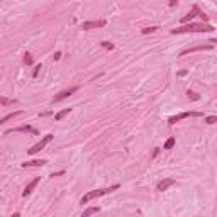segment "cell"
Returning a JSON list of instances; mask_svg holds the SVG:
<instances>
[{"mask_svg": "<svg viewBox=\"0 0 217 217\" xmlns=\"http://www.w3.org/2000/svg\"><path fill=\"white\" fill-rule=\"evenodd\" d=\"M24 63H26L27 66H31V64H32V56H31V53H26V54H24Z\"/></svg>", "mask_w": 217, "mask_h": 217, "instance_id": "19", "label": "cell"}, {"mask_svg": "<svg viewBox=\"0 0 217 217\" xmlns=\"http://www.w3.org/2000/svg\"><path fill=\"white\" fill-rule=\"evenodd\" d=\"M22 114H24L22 110H16V112H12V114H7L5 117L0 119V126L5 124V122H9V121H12V119H16V117H19V115H22Z\"/></svg>", "mask_w": 217, "mask_h": 217, "instance_id": "13", "label": "cell"}, {"mask_svg": "<svg viewBox=\"0 0 217 217\" xmlns=\"http://www.w3.org/2000/svg\"><path fill=\"white\" fill-rule=\"evenodd\" d=\"M41 182V178H36V180H32L31 183H29V185L26 187V188H24V192H22V197H27V195H31L32 193V190L36 188V187H38V183Z\"/></svg>", "mask_w": 217, "mask_h": 217, "instance_id": "11", "label": "cell"}, {"mask_svg": "<svg viewBox=\"0 0 217 217\" xmlns=\"http://www.w3.org/2000/svg\"><path fill=\"white\" fill-rule=\"evenodd\" d=\"M175 137H168V139H166V143L163 144V149H171L173 146H175Z\"/></svg>", "mask_w": 217, "mask_h": 217, "instance_id": "16", "label": "cell"}, {"mask_svg": "<svg viewBox=\"0 0 217 217\" xmlns=\"http://www.w3.org/2000/svg\"><path fill=\"white\" fill-rule=\"evenodd\" d=\"M158 31V26H153V27H144L143 29V34H149V32H154Z\"/></svg>", "mask_w": 217, "mask_h": 217, "instance_id": "21", "label": "cell"}, {"mask_svg": "<svg viewBox=\"0 0 217 217\" xmlns=\"http://www.w3.org/2000/svg\"><path fill=\"white\" fill-rule=\"evenodd\" d=\"M0 2H2V0H0Z\"/></svg>", "mask_w": 217, "mask_h": 217, "instance_id": "28", "label": "cell"}, {"mask_svg": "<svg viewBox=\"0 0 217 217\" xmlns=\"http://www.w3.org/2000/svg\"><path fill=\"white\" fill-rule=\"evenodd\" d=\"M48 165L46 160H32V161H26L22 163V168H32V166H44Z\"/></svg>", "mask_w": 217, "mask_h": 217, "instance_id": "12", "label": "cell"}, {"mask_svg": "<svg viewBox=\"0 0 217 217\" xmlns=\"http://www.w3.org/2000/svg\"><path fill=\"white\" fill-rule=\"evenodd\" d=\"M78 90V86H71V88H68V90H63V92H60L58 95H54L53 97V104H56V102H61V100H64V99H68L70 95H73L75 92Z\"/></svg>", "mask_w": 217, "mask_h": 217, "instance_id": "7", "label": "cell"}, {"mask_svg": "<svg viewBox=\"0 0 217 217\" xmlns=\"http://www.w3.org/2000/svg\"><path fill=\"white\" fill-rule=\"evenodd\" d=\"M60 58H61V53H60V51L53 54V60H54V61H58V60H60Z\"/></svg>", "mask_w": 217, "mask_h": 217, "instance_id": "24", "label": "cell"}, {"mask_svg": "<svg viewBox=\"0 0 217 217\" xmlns=\"http://www.w3.org/2000/svg\"><path fill=\"white\" fill-rule=\"evenodd\" d=\"M41 68H42V64H41V63L34 66V73H32V77H34V78H38V77H39V73H41Z\"/></svg>", "mask_w": 217, "mask_h": 217, "instance_id": "20", "label": "cell"}, {"mask_svg": "<svg viewBox=\"0 0 217 217\" xmlns=\"http://www.w3.org/2000/svg\"><path fill=\"white\" fill-rule=\"evenodd\" d=\"M175 183H176V182H175L173 178H163L161 182L158 183V187H156V188L160 190V192H165V190H168L171 185H175Z\"/></svg>", "mask_w": 217, "mask_h": 217, "instance_id": "10", "label": "cell"}, {"mask_svg": "<svg viewBox=\"0 0 217 217\" xmlns=\"http://www.w3.org/2000/svg\"><path fill=\"white\" fill-rule=\"evenodd\" d=\"M119 188V185H112V187H108V188H99V190H92V192H88V193H85L82 197V200H80V204H88L90 200H93V198H99V197H104V195H107V193H110V192H114V190H117Z\"/></svg>", "mask_w": 217, "mask_h": 217, "instance_id": "2", "label": "cell"}, {"mask_svg": "<svg viewBox=\"0 0 217 217\" xmlns=\"http://www.w3.org/2000/svg\"><path fill=\"white\" fill-rule=\"evenodd\" d=\"M215 27H212L210 24H197V22H187L182 27L171 29V34H187V32H214Z\"/></svg>", "mask_w": 217, "mask_h": 217, "instance_id": "1", "label": "cell"}, {"mask_svg": "<svg viewBox=\"0 0 217 217\" xmlns=\"http://www.w3.org/2000/svg\"><path fill=\"white\" fill-rule=\"evenodd\" d=\"M202 112H195V110H188V112H182V114H176V115H171V117L168 119V124L173 126L176 124V122H180L182 119H188V117H202Z\"/></svg>", "mask_w": 217, "mask_h": 217, "instance_id": "3", "label": "cell"}, {"mask_svg": "<svg viewBox=\"0 0 217 217\" xmlns=\"http://www.w3.org/2000/svg\"><path fill=\"white\" fill-rule=\"evenodd\" d=\"M97 212H100V207H88L85 212H83V215H92V214H97Z\"/></svg>", "mask_w": 217, "mask_h": 217, "instance_id": "17", "label": "cell"}, {"mask_svg": "<svg viewBox=\"0 0 217 217\" xmlns=\"http://www.w3.org/2000/svg\"><path fill=\"white\" fill-rule=\"evenodd\" d=\"M53 139H54V136H53V134H46L41 141H39L38 144H34V146H32L31 149H27V153H29V154H36V153H39V151H41L42 148L46 146V144H49V143H51Z\"/></svg>", "mask_w": 217, "mask_h": 217, "instance_id": "5", "label": "cell"}, {"mask_svg": "<svg viewBox=\"0 0 217 217\" xmlns=\"http://www.w3.org/2000/svg\"><path fill=\"white\" fill-rule=\"evenodd\" d=\"M195 16H198V17H202L204 20H207V16H205V14L202 12V10L198 9L197 5H193V7H192V10H190V12L187 14V16H183L182 19H180V22H182V24H187V22H190V20L193 19Z\"/></svg>", "mask_w": 217, "mask_h": 217, "instance_id": "4", "label": "cell"}, {"mask_svg": "<svg viewBox=\"0 0 217 217\" xmlns=\"http://www.w3.org/2000/svg\"><path fill=\"white\" fill-rule=\"evenodd\" d=\"M158 154H160V148H156V149H154V153H153V158H156Z\"/></svg>", "mask_w": 217, "mask_h": 217, "instance_id": "25", "label": "cell"}, {"mask_svg": "<svg viewBox=\"0 0 217 217\" xmlns=\"http://www.w3.org/2000/svg\"><path fill=\"white\" fill-rule=\"evenodd\" d=\"M187 75V71L185 70H182V71H178V77H185Z\"/></svg>", "mask_w": 217, "mask_h": 217, "instance_id": "26", "label": "cell"}, {"mask_svg": "<svg viewBox=\"0 0 217 217\" xmlns=\"http://www.w3.org/2000/svg\"><path fill=\"white\" fill-rule=\"evenodd\" d=\"M214 44H202V46H193V48H188V49H183L180 53V56H185V54H190V53H195V51H207V49H212Z\"/></svg>", "mask_w": 217, "mask_h": 217, "instance_id": "9", "label": "cell"}, {"mask_svg": "<svg viewBox=\"0 0 217 217\" xmlns=\"http://www.w3.org/2000/svg\"><path fill=\"white\" fill-rule=\"evenodd\" d=\"M12 132H29V134H38V129L32 127V126H19V127L9 129L5 134H12Z\"/></svg>", "mask_w": 217, "mask_h": 217, "instance_id": "8", "label": "cell"}, {"mask_svg": "<svg viewBox=\"0 0 217 217\" xmlns=\"http://www.w3.org/2000/svg\"><path fill=\"white\" fill-rule=\"evenodd\" d=\"M187 95H188V100H200V95H198V93H195V92H192V90L187 92Z\"/></svg>", "mask_w": 217, "mask_h": 217, "instance_id": "18", "label": "cell"}, {"mask_svg": "<svg viewBox=\"0 0 217 217\" xmlns=\"http://www.w3.org/2000/svg\"><path fill=\"white\" fill-rule=\"evenodd\" d=\"M107 24V20L100 19V20H86V22L82 24V31H90V29H99L104 27Z\"/></svg>", "mask_w": 217, "mask_h": 217, "instance_id": "6", "label": "cell"}, {"mask_svg": "<svg viewBox=\"0 0 217 217\" xmlns=\"http://www.w3.org/2000/svg\"><path fill=\"white\" fill-rule=\"evenodd\" d=\"M0 104H2L3 107L5 105H14V104H17L16 99H5V97H0Z\"/></svg>", "mask_w": 217, "mask_h": 217, "instance_id": "15", "label": "cell"}, {"mask_svg": "<svg viewBox=\"0 0 217 217\" xmlns=\"http://www.w3.org/2000/svg\"><path fill=\"white\" fill-rule=\"evenodd\" d=\"M102 48H105V49H114V44H112V42H107V41H102Z\"/></svg>", "mask_w": 217, "mask_h": 217, "instance_id": "23", "label": "cell"}, {"mask_svg": "<svg viewBox=\"0 0 217 217\" xmlns=\"http://www.w3.org/2000/svg\"><path fill=\"white\" fill-rule=\"evenodd\" d=\"M70 112H71V108H63L61 112H58V114L54 115V121H61V119H64Z\"/></svg>", "mask_w": 217, "mask_h": 217, "instance_id": "14", "label": "cell"}, {"mask_svg": "<svg viewBox=\"0 0 217 217\" xmlns=\"http://www.w3.org/2000/svg\"><path fill=\"white\" fill-rule=\"evenodd\" d=\"M176 5V0H170V7H175Z\"/></svg>", "mask_w": 217, "mask_h": 217, "instance_id": "27", "label": "cell"}, {"mask_svg": "<svg viewBox=\"0 0 217 217\" xmlns=\"http://www.w3.org/2000/svg\"><path fill=\"white\" fill-rule=\"evenodd\" d=\"M205 122H207V124H215V122H217V117H215V115H210V117H205Z\"/></svg>", "mask_w": 217, "mask_h": 217, "instance_id": "22", "label": "cell"}]
</instances>
